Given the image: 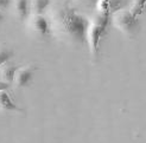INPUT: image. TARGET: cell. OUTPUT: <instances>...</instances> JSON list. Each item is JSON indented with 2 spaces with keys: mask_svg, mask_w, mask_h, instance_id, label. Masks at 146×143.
<instances>
[{
  "mask_svg": "<svg viewBox=\"0 0 146 143\" xmlns=\"http://www.w3.org/2000/svg\"><path fill=\"white\" fill-rule=\"evenodd\" d=\"M9 88H10V83H6V82L0 79V91L1 90H7Z\"/></svg>",
  "mask_w": 146,
  "mask_h": 143,
  "instance_id": "14",
  "label": "cell"
},
{
  "mask_svg": "<svg viewBox=\"0 0 146 143\" xmlns=\"http://www.w3.org/2000/svg\"><path fill=\"white\" fill-rule=\"evenodd\" d=\"M0 110L1 111H21L17 104L12 101L10 94L6 90L0 91Z\"/></svg>",
  "mask_w": 146,
  "mask_h": 143,
  "instance_id": "8",
  "label": "cell"
},
{
  "mask_svg": "<svg viewBox=\"0 0 146 143\" xmlns=\"http://www.w3.org/2000/svg\"><path fill=\"white\" fill-rule=\"evenodd\" d=\"M27 30L33 37L37 38H48L51 34V28L49 20L43 14H30L26 19Z\"/></svg>",
  "mask_w": 146,
  "mask_h": 143,
  "instance_id": "4",
  "label": "cell"
},
{
  "mask_svg": "<svg viewBox=\"0 0 146 143\" xmlns=\"http://www.w3.org/2000/svg\"><path fill=\"white\" fill-rule=\"evenodd\" d=\"M14 14L19 20H26L30 16V0H14Z\"/></svg>",
  "mask_w": 146,
  "mask_h": 143,
  "instance_id": "7",
  "label": "cell"
},
{
  "mask_svg": "<svg viewBox=\"0 0 146 143\" xmlns=\"http://www.w3.org/2000/svg\"><path fill=\"white\" fill-rule=\"evenodd\" d=\"M145 7H146V0H131V5H129L128 11L132 13L133 17L138 18L143 14Z\"/></svg>",
  "mask_w": 146,
  "mask_h": 143,
  "instance_id": "11",
  "label": "cell"
},
{
  "mask_svg": "<svg viewBox=\"0 0 146 143\" xmlns=\"http://www.w3.org/2000/svg\"><path fill=\"white\" fill-rule=\"evenodd\" d=\"M4 20V14H3V11H0V23Z\"/></svg>",
  "mask_w": 146,
  "mask_h": 143,
  "instance_id": "15",
  "label": "cell"
},
{
  "mask_svg": "<svg viewBox=\"0 0 146 143\" xmlns=\"http://www.w3.org/2000/svg\"><path fill=\"white\" fill-rule=\"evenodd\" d=\"M12 56H13L12 50L7 45L0 43V65H3V64L6 62H10Z\"/></svg>",
  "mask_w": 146,
  "mask_h": 143,
  "instance_id": "12",
  "label": "cell"
},
{
  "mask_svg": "<svg viewBox=\"0 0 146 143\" xmlns=\"http://www.w3.org/2000/svg\"><path fill=\"white\" fill-rule=\"evenodd\" d=\"M111 23L115 28L128 37H134L140 28L139 20L132 16L128 9H121L114 12L111 16Z\"/></svg>",
  "mask_w": 146,
  "mask_h": 143,
  "instance_id": "3",
  "label": "cell"
},
{
  "mask_svg": "<svg viewBox=\"0 0 146 143\" xmlns=\"http://www.w3.org/2000/svg\"><path fill=\"white\" fill-rule=\"evenodd\" d=\"M51 33L70 44L86 41V32L89 19L80 13L70 4H58L49 13Z\"/></svg>",
  "mask_w": 146,
  "mask_h": 143,
  "instance_id": "1",
  "label": "cell"
},
{
  "mask_svg": "<svg viewBox=\"0 0 146 143\" xmlns=\"http://www.w3.org/2000/svg\"><path fill=\"white\" fill-rule=\"evenodd\" d=\"M109 24H111V16L99 12L89 20L86 32V41L88 43V46L93 57L98 56L100 40L105 35Z\"/></svg>",
  "mask_w": 146,
  "mask_h": 143,
  "instance_id": "2",
  "label": "cell"
},
{
  "mask_svg": "<svg viewBox=\"0 0 146 143\" xmlns=\"http://www.w3.org/2000/svg\"><path fill=\"white\" fill-rule=\"evenodd\" d=\"M17 69L18 66L14 65L13 63H10V62L4 63L3 65H0V79L11 84L13 82V77Z\"/></svg>",
  "mask_w": 146,
  "mask_h": 143,
  "instance_id": "9",
  "label": "cell"
},
{
  "mask_svg": "<svg viewBox=\"0 0 146 143\" xmlns=\"http://www.w3.org/2000/svg\"><path fill=\"white\" fill-rule=\"evenodd\" d=\"M10 4H11V0H0V11L6 10L10 6Z\"/></svg>",
  "mask_w": 146,
  "mask_h": 143,
  "instance_id": "13",
  "label": "cell"
},
{
  "mask_svg": "<svg viewBox=\"0 0 146 143\" xmlns=\"http://www.w3.org/2000/svg\"><path fill=\"white\" fill-rule=\"evenodd\" d=\"M51 0H30V12L32 14H43L50 7Z\"/></svg>",
  "mask_w": 146,
  "mask_h": 143,
  "instance_id": "10",
  "label": "cell"
},
{
  "mask_svg": "<svg viewBox=\"0 0 146 143\" xmlns=\"http://www.w3.org/2000/svg\"><path fill=\"white\" fill-rule=\"evenodd\" d=\"M35 71H36V66H33V65L18 66V69L16 70V73H14L12 83L16 85L17 88L26 87V85H29V83L31 82Z\"/></svg>",
  "mask_w": 146,
  "mask_h": 143,
  "instance_id": "5",
  "label": "cell"
},
{
  "mask_svg": "<svg viewBox=\"0 0 146 143\" xmlns=\"http://www.w3.org/2000/svg\"><path fill=\"white\" fill-rule=\"evenodd\" d=\"M123 0H96V10L99 13H104V14H112L116 11H119L123 9Z\"/></svg>",
  "mask_w": 146,
  "mask_h": 143,
  "instance_id": "6",
  "label": "cell"
}]
</instances>
